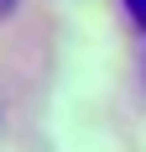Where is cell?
Here are the masks:
<instances>
[{
    "label": "cell",
    "mask_w": 146,
    "mask_h": 152,
    "mask_svg": "<svg viewBox=\"0 0 146 152\" xmlns=\"http://www.w3.org/2000/svg\"><path fill=\"white\" fill-rule=\"evenodd\" d=\"M16 11V0H0V21H5V16H11Z\"/></svg>",
    "instance_id": "7a4b0ae2"
},
{
    "label": "cell",
    "mask_w": 146,
    "mask_h": 152,
    "mask_svg": "<svg viewBox=\"0 0 146 152\" xmlns=\"http://www.w3.org/2000/svg\"><path fill=\"white\" fill-rule=\"evenodd\" d=\"M120 5H125V16H131L136 26H146V0H120Z\"/></svg>",
    "instance_id": "6da1fadb"
}]
</instances>
